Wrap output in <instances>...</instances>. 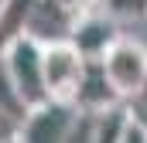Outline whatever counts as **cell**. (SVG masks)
<instances>
[{
  "label": "cell",
  "instance_id": "6da1fadb",
  "mask_svg": "<svg viewBox=\"0 0 147 143\" xmlns=\"http://www.w3.org/2000/svg\"><path fill=\"white\" fill-rule=\"evenodd\" d=\"M0 65H3V75H7L17 102L24 109L48 99V89H45V44L38 37L21 34L0 55Z\"/></svg>",
  "mask_w": 147,
  "mask_h": 143
},
{
  "label": "cell",
  "instance_id": "7a4b0ae2",
  "mask_svg": "<svg viewBox=\"0 0 147 143\" xmlns=\"http://www.w3.org/2000/svg\"><path fill=\"white\" fill-rule=\"evenodd\" d=\"M79 119H82V109L75 106L72 99L48 96L45 102L24 109L21 126H17V140L21 143H65V140H75Z\"/></svg>",
  "mask_w": 147,
  "mask_h": 143
},
{
  "label": "cell",
  "instance_id": "3957f363",
  "mask_svg": "<svg viewBox=\"0 0 147 143\" xmlns=\"http://www.w3.org/2000/svg\"><path fill=\"white\" fill-rule=\"evenodd\" d=\"M86 72H89V58L75 48L69 37L45 44V89H48V96L72 99L75 102Z\"/></svg>",
  "mask_w": 147,
  "mask_h": 143
},
{
  "label": "cell",
  "instance_id": "277c9868",
  "mask_svg": "<svg viewBox=\"0 0 147 143\" xmlns=\"http://www.w3.org/2000/svg\"><path fill=\"white\" fill-rule=\"evenodd\" d=\"M99 65L106 72V78L113 82V89L123 99H130V96H137V89L147 78V48L134 37L120 34L110 44V51L99 58Z\"/></svg>",
  "mask_w": 147,
  "mask_h": 143
},
{
  "label": "cell",
  "instance_id": "5b68a950",
  "mask_svg": "<svg viewBox=\"0 0 147 143\" xmlns=\"http://www.w3.org/2000/svg\"><path fill=\"white\" fill-rule=\"evenodd\" d=\"M120 34H123V31H120V17H113L106 7L96 3V7H89V10H82V14L75 17L69 41H72L89 61H99Z\"/></svg>",
  "mask_w": 147,
  "mask_h": 143
},
{
  "label": "cell",
  "instance_id": "8992f818",
  "mask_svg": "<svg viewBox=\"0 0 147 143\" xmlns=\"http://www.w3.org/2000/svg\"><path fill=\"white\" fill-rule=\"evenodd\" d=\"M79 14H72L69 7H62L58 0H34L31 3V17H28V34L38 37L41 44L51 41H65L72 34V24Z\"/></svg>",
  "mask_w": 147,
  "mask_h": 143
},
{
  "label": "cell",
  "instance_id": "52a82bcc",
  "mask_svg": "<svg viewBox=\"0 0 147 143\" xmlns=\"http://www.w3.org/2000/svg\"><path fill=\"white\" fill-rule=\"evenodd\" d=\"M123 96L113 89V82L106 78V72L99 61H89V72H86V78H82V89H79V96H75V106L82 109V112H99V109L113 106V102H120Z\"/></svg>",
  "mask_w": 147,
  "mask_h": 143
},
{
  "label": "cell",
  "instance_id": "ba28073f",
  "mask_svg": "<svg viewBox=\"0 0 147 143\" xmlns=\"http://www.w3.org/2000/svg\"><path fill=\"white\" fill-rule=\"evenodd\" d=\"M31 3H34V0H0V55H3L21 34H28Z\"/></svg>",
  "mask_w": 147,
  "mask_h": 143
},
{
  "label": "cell",
  "instance_id": "9c48e42d",
  "mask_svg": "<svg viewBox=\"0 0 147 143\" xmlns=\"http://www.w3.org/2000/svg\"><path fill=\"white\" fill-rule=\"evenodd\" d=\"M99 7H106L120 21H140V17H147V0H99Z\"/></svg>",
  "mask_w": 147,
  "mask_h": 143
},
{
  "label": "cell",
  "instance_id": "30bf717a",
  "mask_svg": "<svg viewBox=\"0 0 147 143\" xmlns=\"http://www.w3.org/2000/svg\"><path fill=\"white\" fill-rule=\"evenodd\" d=\"M17 126H21L17 112L14 109H0V143L3 140H17Z\"/></svg>",
  "mask_w": 147,
  "mask_h": 143
},
{
  "label": "cell",
  "instance_id": "8fae6325",
  "mask_svg": "<svg viewBox=\"0 0 147 143\" xmlns=\"http://www.w3.org/2000/svg\"><path fill=\"white\" fill-rule=\"evenodd\" d=\"M127 102H130V112H134V116L147 126V78H144V85L137 89V96H130Z\"/></svg>",
  "mask_w": 147,
  "mask_h": 143
},
{
  "label": "cell",
  "instance_id": "7c38bea8",
  "mask_svg": "<svg viewBox=\"0 0 147 143\" xmlns=\"http://www.w3.org/2000/svg\"><path fill=\"white\" fill-rule=\"evenodd\" d=\"M62 7H69L72 14H82V10H89V7H96L99 0H58Z\"/></svg>",
  "mask_w": 147,
  "mask_h": 143
}]
</instances>
